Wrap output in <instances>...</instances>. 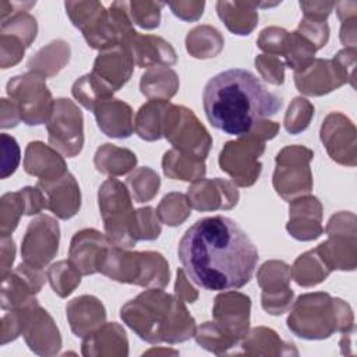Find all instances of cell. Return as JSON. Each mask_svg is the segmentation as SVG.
<instances>
[{"label": "cell", "mask_w": 357, "mask_h": 357, "mask_svg": "<svg viewBox=\"0 0 357 357\" xmlns=\"http://www.w3.org/2000/svg\"><path fill=\"white\" fill-rule=\"evenodd\" d=\"M177 255L187 276L212 291L243 287L258 262V250L248 234L222 215L190 226L180 238Z\"/></svg>", "instance_id": "6da1fadb"}, {"label": "cell", "mask_w": 357, "mask_h": 357, "mask_svg": "<svg viewBox=\"0 0 357 357\" xmlns=\"http://www.w3.org/2000/svg\"><path fill=\"white\" fill-rule=\"evenodd\" d=\"M202 103L212 127L236 137L251 134L283 105L259 78L243 68H230L213 75L204 86Z\"/></svg>", "instance_id": "7a4b0ae2"}, {"label": "cell", "mask_w": 357, "mask_h": 357, "mask_svg": "<svg viewBox=\"0 0 357 357\" xmlns=\"http://www.w3.org/2000/svg\"><path fill=\"white\" fill-rule=\"evenodd\" d=\"M121 319L145 342L170 344L185 342L195 335V319L177 296L149 289L126 303Z\"/></svg>", "instance_id": "3957f363"}, {"label": "cell", "mask_w": 357, "mask_h": 357, "mask_svg": "<svg viewBox=\"0 0 357 357\" xmlns=\"http://www.w3.org/2000/svg\"><path fill=\"white\" fill-rule=\"evenodd\" d=\"M67 15L92 49L124 45L135 32L127 1H113L106 10L99 1H66Z\"/></svg>", "instance_id": "277c9868"}, {"label": "cell", "mask_w": 357, "mask_h": 357, "mask_svg": "<svg viewBox=\"0 0 357 357\" xmlns=\"http://www.w3.org/2000/svg\"><path fill=\"white\" fill-rule=\"evenodd\" d=\"M350 305L328 293L301 294L287 317V328L301 339H326L333 332H353Z\"/></svg>", "instance_id": "5b68a950"}, {"label": "cell", "mask_w": 357, "mask_h": 357, "mask_svg": "<svg viewBox=\"0 0 357 357\" xmlns=\"http://www.w3.org/2000/svg\"><path fill=\"white\" fill-rule=\"evenodd\" d=\"M99 272L120 283H131L144 287L167 286L170 279L169 264L160 252L156 251H127L113 245L106 247Z\"/></svg>", "instance_id": "8992f818"}, {"label": "cell", "mask_w": 357, "mask_h": 357, "mask_svg": "<svg viewBox=\"0 0 357 357\" xmlns=\"http://www.w3.org/2000/svg\"><path fill=\"white\" fill-rule=\"evenodd\" d=\"M98 204L107 240L120 248H132L135 237V211L126 184L107 178L98 192Z\"/></svg>", "instance_id": "52a82bcc"}, {"label": "cell", "mask_w": 357, "mask_h": 357, "mask_svg": "<svg viewBox=\"0 0 357 357\" xmlns=\"http://www.w3.org/2000/svg\"><path fill=\"white\" fill-rule=\"evenodd\" d=\"M163 137L173 145L174 149L205 160L212 146V137L201 124L192 110L169 103L163 119Z\"/></svg>", "instance_id": "ba28073f"}, {"label": "cell", "mask_w": 357, "mask_h": 357, "mask_svg": "<svg viewBox=\"0 0 357 357\" xmlns=\"http://www.w3.org/2000/svg\"><path fill=\"white\" fill-rule=\"evenodd\" d=\"M45 77L36 73H25L8 79L6 92L18 109L21 121L26 126H39L47 121L54 100L47 89Z\"/></svg>", "instance_id": "9c48e42d"}, {"label": "cell", "mask_w": 357, "mask_h": 357, "mask_svg": "<svg viewBox=\"0 0 357 357\" xmlns=\"http://www.w3.org/2000/svg\"><path fill=\"white\" fill-rule=\"evenodd\" d=\"M314 152L301 145H290L276 155L273 187L286 201H293L312 190L310 160Z\"/></svg>", "instance_id": "30bf717a"}, {"label": "cell", "mask_w": 357, "mask_h": 357, "mask_svg": "<svg viewBox=\"0 0 357 357\" xmlns=\"http://www.w3.org/2000/svg\"><path fill=\"white\" fill-rule=\"evenodd\" d=\"M264 151L265 141L251 134L229 141L219 155L220 170L226 172L237 185L250 187L259 177L262 169L259 156Z\"/></svg>", "instance_id": "8fae6325"}, {"label": "cell", "mask_w": 357, "mask_h": 357, "mask_svg": "<svg viewBox=\"0 0 357 357\" xmlns=\"http://www.w3.org/2000/svg\"><path fill=\"white\" fill-rule=\"evenodd\" d=\"M49 144L67 158L77 156L84 146V117L78 106L66 98L54 100L46 121Z\"/></svg>", "instance_id": "7c38bea8"}, {"label": "cell", "mask_w": 357, "mask_h": 357, "mask_svg": "<svg viewBox=\"0 0 357 357\" xmlns=\"http://www.w3.org/2000/svg\"><path fill=\"white\" fill-rule=\"evenodd\" d=\"M60 227L49 215H40L29 222L21 243V257L25 264L43 269L57 254Z\"/></svg>", "instance_id": "4fadbf2b"}, {"label": "cell", "mask_w": 357, "mask_h": 357, "mask_svg": "<svg viewBox=\"0 0 357 357\" xmlns=\"http://www.w3.org/2000/svg\"><path fill=\"white\" fill-rule=\"evenodd\" d=\"M290 266L283 261H268L257 272L258 284L262 289L261 304L271 315H280L290 310L293 290L290 283Z\"/></svg>", "instance_id": "5bb4252c"}, {"label": "cell", "mask_w": 357, "mask_h": 357, "mask_svg": "<svg viewBox=\"0 0 357 357\" xmlns=\"http://www.w3.org/2000/svg\"><path fill=\"white\" fill-rule=\"evenodd\" d=\"M43 269L33 268L21 262L1 283L0 305L3 311L21 308L36 303L35 294L40 291L45 283Z\"/></svg>", "instance_id": "9a60e30c"}, {"label": "cell", "mask_w": 357, "mask_h": 357, "mask_svg": "<svg viewBox=\"0 0 357 357\" xmlns=\"http://www.w3.org/2000/svg\"><path fill=\"white\" fill-rule=\"evenodd\" d=\"M321 141L329 156L340 165H356V128L342 113H331L321 126Z\"/></svg>", "instance_id": "2e32d148"}, {"label": "cell", "mask_w": 357, "mask_h": 357, "mask_svg": "<svg viewBox=\"0 0 357 357\" xmlns=\"http://www.w3.org/2000/svg\"><path fill=\"white\" fill-rule=\"evenodd\" d=\"M251 300L238 291H225L215 298L213 319L236 342L241 340L250 325Z\"/></svg>", "instance_id": "e0dca14e"}, {"label": "cell", "mask_w": 357, "mask_h": 357, "mask_svg": "<svg viewBox=\"0 0 357 357\" xmlns=\"http://www.w3.org/2000/svg\"><path fill=\"white\" fill-rule=\"evenodd\" d=\"M346 78L332 59H314L304 70L294 73V84L298 92L308 96H321L342 86Z\"/></svg>", "instance_id": "ac0fdd59"}, {"label": "cell", "mask_w": 357, "mask_h": 357, "mask_svg": "<svg viewBox=\"0 0 357 357\" xmlns=\"http://www.w3.org/2000/svg\"><path fill=\"white\" fill-rule=\"evenodd\" d=\"M187 198L191 208L208 212L216 209H231L238 202V191L233 183L223 178H201L188 187Z\"/></svg>", "instance_id": "d6986e66"}, {"label": "cell", "mask_w": 357, "mask_h": 357, "mask_svg": "<svg viewBox=\"0 0 357 357\" xmlns=\"http://www.w3.org/2000/svg\"><path fill=\"white\" fill-rule=\"evenodd\" d=\"M134 64L130 49L126 45H117L100 50L95 59L92 74L112 92H116L131 78Z\"/></svg>", "instance_id": "ffe728a7"}, {"label": "cell", "mask_w": 357, "mask_h": 357, "mask_svg": "<svg viewBox=\"0 0 357 357\" xmlns=\"http://www.w3.org/2000/svg\"><path fill=\"white\" fill-rule=\"evenodd\" d=\"M36 187L40 188L46 197V209L53 212L57 218L66 220L78 213L81 206V192L79 185L71 173L67 172L64 176L49 181L38 180Z\"/></svg>", "instance_id": "44dd1931"}, {"label": "cell", "mask_w": 357, "mask_h": 357, "mask_svg": "<svg viewBox=\"0 0 357 357\" xmlns=\"http://www.w3.org/2000/svg\"><path fill=\"white\" fill-rule=\"evenodd\" d=\"M322 205L317 197H300L290 201L287 231L291 237L300 241H310L318 238L324 229Z\"/></svg>", "instance_id": "7402d4cb"}, {"label": "cell", "mask_w": 357, "mask_h": 357, "mask_svg": "<svg viewBox=\"0 0 357 357\" xmlns=\"http://www.w3.org/2000/svg\"><path fill=\"white\" fill-rule=\"evenodd\" d=\"M109 244L107 237L95 229L79 230L71 238L68 261L81 275L99 272V264Z\"/></svg>", "instance_id": "603a6c76"}, {"label": "cell", "mask_w": 357, "mask_h": 357, "mask_svg": "<svg viewBox=\"0 0 357 357\" xmlns=\"http://www.w3.org/2000/svg\"><path fill=\"white\" fill-rule=\"evenodd\" d=\"M126 46L130 49L134 63L139 68L169 67L177 61L173 46L156 35H142L135 31L127 39Z\"/></svg>", "instance_id": "cb8c5ba5"}, {"label": "cell", "mask_w": 357, "mask_h": 357, "mask_svg": "<svg viewBox=\"0 0 357 357\" xmlns=\"http://www.w3.org/2000/svg\"><path fill=\"white\" fill-rule=\"evenodd\" d=\"M93 114L100 131L112 138H128L134 131L132 109L128 103L112 98L102 99L95 107Z\"/></svg>", "instance_id": "d4e9b609"}, {"label": "cell", "mask_w": 357, "mask_h": 357, "mask_svg": "<svg viewBox=\"0 0 357 357\" xmlns=\"http://www.w3.org/2000/svg\"><path fill=\"white\" fill-rule=\"evenodd\" d=\"M24 337L29 349L40 356L56 354L61 347V337L53 318L38 305L24 331Z\"/></svg>", "instance_id": "484cf974"}, {"label": "cell", "mask_w": 357, "mask_h": 357, "mask_svg": "<svg viewBox=\"0 0 357 357\" xmlns=\"http://www.w3.org/2000/svg\"><path fill=\"white\" fill-rule=\"evenodd\" d=\"M24 170L40 181H49L64 176L67 165L63 156L54 148L40 141H32L26 145L24 156Z\"/></svg>", "instance_id": "4316f807"}, {"label": "cell", "mask_w": 357, "mask_h": 357, "mask_svg": "<svg viewBox=\"0 0 357 357\" xmlns=\"http://www.w3.org/2000/svg\"><path fill=\"white\" fill-rule=\"evenodd\" d=\"M67 319L77 337H85L105 324L106 310L100 300L93 296H79L71 300L67 307Z\"/></svg>", "instance_id": "83f0119b"}, {"label": "cell", "mask_w": 357, "mask_h": 357, "mask_svg": "<svg viewBox=\"0 0 357 357\" xmlns=\"http://www.w3.org/2000/svg\"><path fill=\"white\" fill-rule=\"evenodd\" d=\"M84 356H127L128 340L124 329L116 324H103L85 336L82 342Z\"/></svg>", "instance_id": "f1b7e54d"}, {"label": "cell", "mask_w": 357, "mask_h": 357, "mask_svg": "<svg viewBox=\"0 0 357 357\" xmlns=\"http://www.w3.org/2000/svg\"><path fill=\"white\" fill-rule=\"evenodd\" d=\"M258 7L251 1H218L216 11L227 29L236 35H250L258 24Z\"/></svg>", "instance_id": "f546056e"}, {"label": "cell", "mask_w": 357, "mask_h": 357, "mask_svg": "<svg viewBox=\"0 0 357 357\" xmlns=\"http://www.w3.org/2000/svg\"><path fill=\"white\" fill-rule=\"evenodd\" d=\"M139 89L149 100H169L177 93L178 75L169 67H152L142 74Z\"/></svg>", "instance_id": "4dcf8cb0"}, {"label": "cell", "mask_w": 357, "mask_h": 357, "mask_svg": "<svg viewBox=\"0 0 357 357\" xmlns=\"http://www.w3.org/2000/svg\"><path fill=\"white\" fill-rule=\"evenodd\" d=\"M70 60V45L64 40H53L39 49L26 63L31 73L45 78L54 77Z\"/></svg>", "instance_id": "1f68e13d"}, {"label": "cell", "mask_w": 357, "mask_h": 357, "mask_svg": "<svg viewBox=\"0 0 357 357\" xmlns=\"http://www.w3.org/2000/svg\"><path fill=\"white\" fill-rule=\"evenodd\" d=\"M93 163L98 172L107 176H123L132 170L137 165V156L127 148L113 144H105L98 148Z\"/></svg>", "instance_id": "d6a6232c"}, {"label": "cell", "mask_w": 357, "mask_h": 357, "mask_svg": "<svg viewBox=\"0 0 357 357\" xmlns=\"http://www.w3.org/2000/svg\"><path fill=\"white\" fill-rule=\"evenodd\" d=\"M162 167L165 176L183 181H198L206 173L204 160L191 158L174 148L165 152Z\"/></svg>", "instance_id": "836d02e7"}, {"label": "cell", "mask_w": 357, "mask_h": 357, "mask_svg": "<svg viewBox=\"0 0 357 357\" xmlns=\"http://www.w3.org/2000/svg\"><path fill=\"white\" fill-rule=\"evenodd\" d=\"M169 106L167 100H148L135 116L134 130L145 141H156L163 137V119Z\"/></svg>", "instance_id": "e575fe53"}, {"label": "cell", "mask_w": 357, "mask_h": 357, "mask_svg": "<svg viewBox=\"0 0 357 357\" xmlns=\"http://www.w3.org/2000/svg\"><path fill=\"white\" fill-rule=\"evenodd\" d=\"M290 349H294L293 343L283 342L275 331L264 326L252 329L243 340V350L247 354H297Z\"/></svg>", "instance_id": "d590c367"}, {"label": "cell", "mask_w": 357, "mask_h": 357, "mask_svg": "<svg viewBox=\"0 0 357 357\" xmlns=\"http://www.w3.org/2000/svg\"><path fill=\"white\" fill-rule=\"evenodd\" d=\"M223 36L211 25H198L192 28L185 38L187 52L195 59H211L223 49Z\"/></svg>", "instance_id": "8d00e7d4"}, {"label": "cell", "mask_w": 357, "mask_h": 357, "mask_svg": "<svg viewBox=\"0 0 357 357\" xmlns=\"http://www.w3.org/2000/svg\"><path fill=\"white\" fill-rule=\"evenodd\" d=\"M290 273L298 286L311 287L325 280L331 273V269L314 248L301 254L294 261L293 266L290 268Z\"/></svg>", "instance_id": "74e56055"}, {"label": "cell", "mask_w": 357, "mask_h": 357, "mask_svg": "<svg viewBox=\"0 0 357 357\" xmlns=\"http://www.w3.org/2000/svg\"><path fill=\"white\" fill-rule=\"evenodd\" d=\"M73 96L88 110H93V107L106 98H112L113 92L92 73L82 75L78 78L71 88Z\"/></svg>", "instance_id": "f35d334b"}, {"label": "cell", "mask_w": 357, "mask_h": 357, "mask_svg": "<svg viewBox=\"0 0 357 357\" xmlns=\"http://www.w3.org/2000/svg\"><path fill=\"white\" fill-rule=\"evenodd\" d=\"M53 291L60 297L70 296L81 282V273L70 261H59L46 273Z\"/></svg>", "instance_id": "ab89813d"}, {"label": "cell", "mask_w": 357, "mask_h": 357, "mask_svg": "<svg viewBox=\"0 0 357 357\" xmlns=\"http://www.w3.org/2000/svg\"><path fill=\"white\" fill-rule=\"evenodd\" d=\"M38 33L36 18L28 11L15 13L0 24V35H8L21 40L26 47L32 45Z\"/></svg>", "instance_id": "60d3db41"}, {"label": "cell", "mask_w": 357, "mask_h": 357, "mask_svg": "<svg viewBox=\"0 0 357 357\" xmlns=\"http://www.w3.org/2000/svg\"><path fill=\"white\" fill-rule=\"evenodd\" d=\"M127 187H130L131 195L135 202L151 201L159 191L160 178L151 167H138L127 178Z\"/></svg>", "instance_id": "b9f144b4"}, {"label": "cell", "mask_w": 357, "mask_h": 357, "mask_svg": "<svg viewBox=\"0 0 357 357\" xmlns=\"http://www.w3.org/2000/svg\"><path fill=\"white\" fill-rule=\"evenodd\" d=\"M22 215H25V201L21 191L3 194L0 198V236H11Z\"/></svg>", "instance_id": "7bdbcfd3"}, {"label": "cell", "mask_w": 357, "mask_h": 357, "mask_svg": "<svg viewBox=\"0 0 357 357\" xmlns=\"http://www.w3.org/2000/svg\"><path fill=\"white\" fill-rule=\"evenodd\" d=\"M156 213L162 223L167 226H178L190 216L191 205L187 195L181 192H170L163 197Z\"/></svg>", "instance_id": "ee69618b"}, {"label": "cell", "mask_w": 357, "mask_h": 357, "mask_svg": "<svg viewBox=\"0 0 357 357\" xmlns=\"http://www.w3.org/2000/svg\"><path fill=\"white\" fill-rule=\"evenodd\" d=\"M194 336L199 346L215 354H222L237 343L229 333H226L215 322H204L195 331Z\"/></svg>", "instance_id": "f6af8a7d"}, {"label": "cell", "mask_w": 357, "mask_h": 357, "mask_svg": "<svg viewBox=\"0 0 357 357\" xmlns=\"http://www.w3.org/2000/svg\"><path fill=\"white\" fill-rule=\"evenodd\" d=\"M38 301L21 308L10 310L8 312H4L1 317V326H0V343L6 344L11 340H15L20 335L24 333L25 326L33 312V310L38 307Z\"/></svg>", "instance_id": "bcb514c9"}, {"label": "cell", "mask_w": 357, "mask_h": 357, "mask_svg": "<svg viewBox=\"0 0 357 357\" xmlns=\"http://www.w3.org/2000/svg\"><path fill=\"white\" fill-rule=\"evenodd\" d=\"M165 7L162 1H130L128 14L134 24L144 29H153L160 25V11Z\"/></svg>", "instance_id": "7dc6e473"}, {"label": "cell", "mask_w": 357, "mask_h": 357, "mask_svg": "<svg viewBox=\"0 0 357 357\" xmlns=\"http://www.w3.org/2000/svg\"><path fill=\"white\" fill-rule=\"evenodd\" d=\"M314 116V105L304 98H294L284 114V128L290 134L304 131Z\"/></svg>", "instance_id": "c3c4849f"}, {"label": "cell", "mask_w": 357, "mask_h": 357, "mask_svg": "<svg viewBox=\"0 0 357 357\" xmlns=\"http://www.w3.org/2000/svg\"><path fill=\"white\" fill-rule=\"evenodd\" d=\"M162 231L160 220L153 208H139L135 211V237L137 240H156Z\"/></svg>", "instance_id": "681fc988"}, {"label": "cell", "mask_w": 357, "mask_h": 357, "mask_svg": "<svg viewBox=\"0 0 357 357\" xmlns=\"http://www.w3.org/2000/svg\"><path fill=\"white\" fill-rule=\"evenodd\" d=\"M289 32L284 28L279 26H268L261 31L257 45L266 54L282 57L284 52V46L287 42Z\"/></svg>", "instance_id": "f907efd6"}, {"label": "cell", "mask_w": 357, "mask_h": 357, "mask_svg": "<svg viewBox=\"0 0 357 357\" xmlns=\"http://www.w3.org/2000/svg\"><path fill=\"white\" fill-rule=\"evenodd\" d=\"M255 67L261 77L273 85H282L284 82V61L272 54H258L255 57Z\"/></svg>", "instance_id": "816d5d0a"}, {"label": "cell", "mask_w": 357, "mask_h": 357, "mask_svg": "<svg viewBox=\"0 0 357 357\" xmlns=\"http://www.w3.org/2000/svg\"><path fill=\"white\" fill-rule=\"evenodd\" d=\"M337 15L342 21L340 28V40L343 45L354 47L356 45V1H342L336 3Z\"/></svg>", "instance_id": "f5cc1de1"}, {"label": "cell", "mask_w": 357, "mask_h": 357, "mask_svg": "<svg viewBox=\"0 0 357 357\" xmlns=\"http://www.w3.org/2000/svg\"><path fill=\"white\" fill-rule=\"evenodd\" d=\"M0 141H1V167H0L1 173H0V177L7 178L17 170V167L20 165L21 153H20L18 142L15 141L14 137L3 132L0 135Z\"/></svg>", "instance_id": "db71d44e"}, {"label": "cell", "mask_w": 357, "mask_h": 357, "mask_svg": "<svg viewBox=\"0 0 357 357\" xmlns=\"http://www.w3.org/2000/svg\"><path fill=\"white\" fill-rule=\"evenodd\" d=\"M297 32L301 36H304L308 42H311L317 50L322 49L329 39V26H328L326 21H315V20L303 18L298 24Z\"/></svg>", "instance_id": "11a10c76"}, {"label": "cell", "mask_w": 357, "mask_h": 357, "mask_svg": "<svg viewBox=\"0 0 357 357\" xmlns=\"http://www.w3.org/2000/svg\"><path fill=\"white\" fill-rule=\"evenodd\" d=\"M26 46L8 35H0V67L3 70L18 64L25 53Z\"/></svg>", "instance_id": "9f6ffc18"}, {"label": "cell", "mask_w": 357, "mask_h": 357, "mask_svg": "<svg viewBox=\"0 0 357 357\" xmlns=\"http://www.w3.org/2000/svg\"><path fill=\"white\" fill-rule=\"evenodd\" d=\"M173 14L183 21H197L204 14L205 1H174L167 4Z\"/></svg>", "instance_id": "6f0895ef"}, {"label": "cell", "mask_w": 357, "mask_h": 357, "mask_svg": "<svg viewBox=\"0 0 357 357\" xmlns=\"http://www.w3.org/2000/svg\"><path fill=\"white\" fill-rule=\"evenodd\" d=\"M25 201V215H38L46 209V197L38 187H24L20 190Z\"/></svg>", "instance_id": "680465c9"}, {"label": "cell", "mask_w": 357, "mask_h": 357, "mask_svg": "<svg viewBox=\"0 0 357 357\" xmlns=\"http://www.w3.org/2000/svg\"><path fill=\"white\" fill-rule=\"evenodd\" d=\"M304 18L315 21H326L331 11L336 7L333 1H300Z\"/></svg>", "instance_id": "91938a15"}, {"label": "cell", "mask_w": 357, "mask_h": 357, "mask_svg": "<svg viewBox=\"0 0 357 357\" xmlns=\"http://www.w3.org/2000/svg\"><path fill=\"white\" fill-rule=\"evenodd\" d=\"M174 293L178 298H181L185 303H194L198 298V291L190 283L188 276L184 272V269H177V280H176V286H174Z\"/></svg>", "instance_id": "94428289"}, {"label": "cell", "mask_w": 357, "mask_h": 357, "mask_svg": "<svg viewBox=\"0 0 357 357\" xmlns=\"http://www.w3.org/2000/svg\"><path fill=\"white\" fill-rule=\"evenodd\" d=\"M21 121V116L15 105L10 100L3 98L0 100V126L1 128H13L18 126Z\"/></svg>", "instance_id": "6125c7cd"}, {"label": "cell", "mask_w": 357, "mask_h": 357, "mask_svg": "<svg viewBox=\"0 0 357 357\" xmlns=\"http://www.w3.org/2000/svg\"><path fill=\"white\" fill-rule=\"evenodd\" d=\"M14 257H15L14 240L10 236L1 237V268H0L1 280L11 273Z\"/></svg>", "instance_id": "be15d7a7"}, {"label": "cell", "mask_w": 357, "mask_h": 357, "mask_svg": "<svg viewBox=\"0 0 357 357\" xmlns=\"http://www.w3.org/2000/svg\"><path fill=\"white\" fill-rule=\"evenodd\" d=\"M36 1H1L0 3V20H6L7 17L20 13V11H29Z\"/></svg>", "instance_id": "e7e4bbea"}]
</instances>
